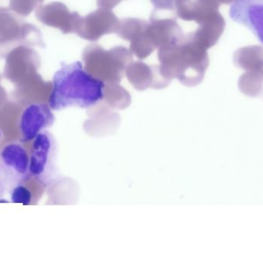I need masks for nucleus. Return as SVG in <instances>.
I'll return each instance as SVG.
<instances>
[{
    "label": "nucleus",
    "instance_id": "obj_10",
    "mask_svg": "<svg viewBox=\"0 0 263 263\" xmlns=\"http://www.w3.org/2000/svg\"><path fill=\"white\" fill-rule=\"evenodd\" d=\"M230 16L248 28L263 44V0H234L230 6Z\"/></svg>",
    "mask_w": 263,
    "mask_h": 263
},
{
    "label": "nucleus",
    "instance_id": "obj_19",
    "mask_svg": "<svg viewBox=\"0 0 263 263\" xmlns=\"http://www.w3.org/2000/svg\"><path fill=\"white\" fill-rule=\"evenodd\" d=\"M3 134L1 128H0V144H1L2 140H3Z\"/></svg>",
    "mask_w": 263,
    "mask_h": 263
},
{
    "label": "nucleus",
    "instance_id": "obj_2",
    "mask_svg": "<svg viewBox=\"0 0 263 263\" xmlns=\"http://www.w3.org/2000/svg\"><path fill=\"white\" fill-rule=\"evenodd\" d=\"M199 46L192 34L159 48V66L167 80L176 78L183 84L193 86L200 81L199 74Z\"/></svg>",
    "mask_w": 263,
    "mask_h": 263
},
{
    "label": "nucleus",
    "instance_id": "obj_16",
    "mask_svg": "<svg viewBox=\"0 0 263 263\" xmlns=\"http://www.w3.org/2000/svg\"><path fill=\"white\" fill-rule=\"evenodd\" d=\"M122 0H97L99 7L111 9L115 7Z\"/></svg>",
    "mask_w": 263,
    "mask_h": 263
},
{
    "label": "nucleus",
    "instance_id": "obj_6",
    "mask_svg": "<svg viewBox=\"0 0 263 263\" xmlns=\"http://www.w3.org/2000/svg\"><path fill=\"white\" fill-rule=\"evenodd\" d=\"M30 160L23 143L12 142L0 150V169L6 180L7 189L24 184L31 177Z\"/></svg>",
    "mask_w": 263,
    "mask_h": 263
},
{
    "label": "nucleus",
    "instance_id": "obj_15",
    "mask_svg": "<svg viewBox=\"0 0 263 263\" xmlns=\"http://www.w3.org/2000/svg\"><path fill=\"white\" fill-rule=\"evenodd\" d=\"M8 191L9 193V201L11 202L29 205L32 202V192L24 184L15 185Z\"/></svg>",
    "mask_w": 263,
    "mask_h": 263
},
{
    "label": "nucleus",
    "instance_id": "obj_9",
    "mask_svg": "<svg viewBox=\"0 0 263 263\" xmlns=\"http://www.w3.org/2000/svg\"><path fill=\"white\" fill-rule=\"evenodd\" d=\"M40 63V56L35 49L20 45L6 56L3 74L11 81L28 78L38 73Z\"/></svg>",
    "mask_w": 263,
    "mask_h": 263
},
{
    "label": "nucleus",
    "instance_id": "obj_13",
    "mask_svg": "<svg viewBox=\"0 0 263 263\" xmlns=\"http://www.w3.org/2000/svg\"><path fill=\"white\" fill-rule=\"evenodd\" d=\"M148 23L138 19H126L120 21V28L117 31V35L124 40H131L140 33Z\"/></svg>",
    "mask_w": 263,
    "mask_h": 263
},
{
    "label": "nucleus",
    "instance_id": "obj_4",
    "mask_svg": "<svg viewBox=\"0 0 263 263\" xmlns=\"http://www.w3.org/2000/svg\"><path fill=\"white\" fill-rule=\"evenodd\" d=\"M58 156V143L52 133L46 130L34 138L29 154L31 177L45 188L60 179Z\"/></svg>",
    "mask_w": 263,
    "mask_h": 263
},
{
    "label": "nucleus",
    "instance_id": "obj_18",
    "mask_svg": "<svg viewBox=\"0 0 263 263\" xmlns=\"http://www.w3.org/2000/svg\"><path fill=\"white\" fill-rule=\"evenodd\" d=\"M9 10V0H0V12H7Z\"/></svg>",
    "mask_w": 263,
    "mask_h": 263
},
{
    "label": "nucleus",
    "instance_id": "obj_7",
    "mask_svg": "<svg viewBox=\"0 0 263 263\" xmlns=\"http://www.w3.org/2000/svg\"><path fill=\"white\" fill-rule=\"evenodd\" d=\"M55 116L49 105L32 103L22 111L18 119L20 134L23 142H29L55 123Z\"/></svg>",
    "mask_w": 263,
    "mask_h": 263
},
{
    "label": "nucleus",
    "instance_id": "obj_5",
    "mask_svg": "<svg viewBox=\"0 0 263 263\" xmlns=\"http://www.w3.org/2000/svg\"><path fill=\"white\" fill-rule=\"evenodd\" d=\"M20 45L46 47L36 26L9 11L0 12V60Z\"/></svg>",
    "mask_w": 263,
    "mask_h": 263
},
{
    "label": "nucleus",
    "instance_id": "obj_8",
    "mask_svg": "<svg viewBox=\"0 0 263 263\" xmlns=\"http://www.w3.org/2000/svg\"><path fill=\"white\" fill-rule=\"evenodd\" d=\"M120 21L110 9H100L79 19L75 32L85 40L97 41L106 34L117 33Z\"/></svg>",
    "mask_w": 263,
    "mask_h": 263
},
{
    "label": "nucleus",
    "instance_id": "obj_12",
    "mask_svg": "<svg viewBox=\"0 0 263 263\" xmlns=\"http://www.w3.org/2000/svg\"><path fill=\"white\" fill-rule=\"evenodd\" d=\"M126 73L129 81L137 89L140 85L145 89L146 87L145 84L150 83L151 80L153 82V80H159L160 77H164L159 71V66H149L142 62H136L133 64L130 63L128 66Z\"/></svg>",
    "mask_w": 263,
    "mask_h": 263
},
{
    "label": "nucleus",
    "instance_id": "obj_17",
    "mask_svg": "<svg viewBox=\"0 0 263 263\" xmlns=\"http://www.w3.org/2000/svg\"><path fill=\"white\" fill-rule=\"evenodd\" d=\"M6 191H8L7 185H6V180H5L3 172L0 169V202H5V200H3V198L6 194Z\"/></svg>",
    "mask_w": 263,
    "mask_h": 263
},
{
    "label": "nucleus",
    "instance_id": "obj_14",
    "mask_svg": "<svg viewBox=\"0 0 263 263\" xmlns=\"http://www.w3.org/2000/svg\"><path fill=\"white\" fill-rule=\"evenodd\" d=\"M44 0H9V9L22 16H28L38 9Z\"/></svg>",
    "mask_w": 263,
    "mask_h": 263
},
{
    "label": "nucleus",
    "instance_id": "obj_3",
    "mask_svg": "<svg viewBox=\"0 0 263 263\" xmlns=\"http://www.w3.org/2000/svg\"><path fill=\"white\" fill-rule=\"evenodd\" d=\"M85 69L103 80L120 81L128 66L133 61V54L123 46L105 50L97 44L88 46L83 54Z\"/></svg>",
    "mask_w": 263,
    "mask_h": 263
},
{
    "label": "nucleus",
    "instance_id": "obj_11",
    "mask_svg": "<svg viewBox=\"0 0 263 263\" xmlns=\"http://www.w3.org/2000/svg\"><path fill=\"white\" fill-rule=\"evenodd\" d=\"M35 16L43 24L57 28L65 34L75 32L76 26L80 18L78 12H71L66 5L60 2L40 6L35 10Z\"/></svg>",
    "mask_w": 263,
    "mask_h": 263
},
{
    "label": "nucleus",
    "instance_id": "obj_1",
    "mask_svg": "<svg viewBox=\"0 0 263 263\" xmlns=\"http://www.w3.org/2000/svg\"><path fill=\"white\" fill-rule=\"evenodd\" d=\"M104 88L103 80L83 69L80 61L63 64L54 75L49 105L52 111L91 108L103 100Z\"/></svg>",
    "mask_w": 263,
    "mask_h": 263
}]
</instances>
